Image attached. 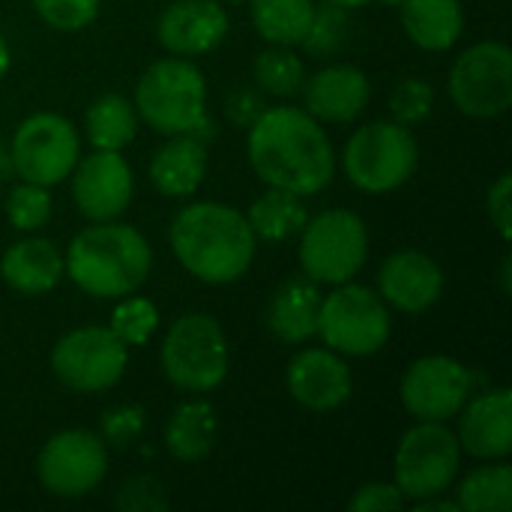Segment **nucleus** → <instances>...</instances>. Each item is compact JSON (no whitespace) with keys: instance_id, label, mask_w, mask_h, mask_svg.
Wrapping results in <instances>:
<instances>
[{"instance_id":"nucleus-27","label":"nucleus","mask_w":512,"mask_h":512,"mask_svg":"<svg viewBox=\"0 0 512 512\" xmlns=\"http://www.w3.org/2000/svg\"><path fill=\"white\" fill-rule=\"evenodd\" d=\"M315 15L312 0H252V24L270 45H300Z\"/></svg>"},{"instance_id":"nucleus-36","label":"nucleus","mask_w":512,"mask_h":512,"mask_svg":"<svg viewBox=\"0 0 512 512\" xmlns=\"http://www.w3.org/2000/svg\"><path fill=\"white\" fill-rule=\"evenodd\" d=\"M33 9L48 27L72 33V30L87 27L96 18L99 0H33Z\"/></svg>"},{"instance_id":"nucleus-34","label":"nucleus","mask_w":512,"mask_h":512,"mask_svg":"<svg viewBox=\"0 0 512 512\" xmlns=\"http://www.w3.org/2000/svg\"><path fill=\"white\" fill-rule=\"evenodd\" d=\"M432 102H435V93L423 78H405V81H399V87L390 96V114L396 123L414 126L429 117Z\"/></svg>"},{"instance_id":"nucleus-14","label":"nucleus","mask_w":512,"mask_h":512,"mask_svg":"<svg viewBox=\"0 0 512 512\" xmlns=\"http://www.w3.org/2000/svg\"><path fill=\"white\" fill-rule=\"evenodd\" d=\"M471 387L474 378L471 369H465V363L444 354H429L408 366L399 393L411 417L447 423L459 417V411L471 399Z\"/></svg>"},{"instance_id":"nucleus-10","label":"nucleus","mask_w":512,"mask_h":512,"mask_svg":"<svg viewBox=\"0 0 512 512\" xmlns=\"http://www.w3.org/2000/svg\"><path fill=\"white\" fill-rule=\"evenodd\" d=\"M12 171L39 186H54L66 180L78 162V132L75 126L54 114L39 111L30 114L12 135Z\"/></svg>"},{"instance_id":"nucleus-16","label":"nucleus","mask_w":512,"mask_h":512,"mask_svg":"<svg viewBox=\"0 0 512 512\" xmlns=\"http://www.w3.org/2000/svg\"><path fill=\"white\" fill-rule=\"evenodd\" d=\"M351 369L330 348H306L288 363V393L309 411H336L351 396Z\"/></svg>"},{"instance_id":"nucleus-35","label":"nucleus","mask_w":512,"mask_h":512,"mask_svg":"<svg viewBox=\"0 0 512 512\" xmlns=\"http://www.w3.org/2000/svg\"><path fill=\"white\" fill-rule=\"evenodd\" d=\"M144 423H147L144 420V408H138V405H117V408L102 414L99 438L105 441V447L126 450V447H132L144 435Z\"/></svg>"},{"instance_id":"nucleus-31","label":"nucleus","mask_w":512,"mask_h":512,"mask_svg":"<svg viewBox=\"0 0 512 512\" xmlns=\"http://www.w3.org/2000/svg\"><path fill=\"white\" fill-rule=\"evenodd\" d=\"M348 39H351V15H348V9L327 0L321 6H315L309 33H306V39L300 45H306V51L315 54V57H333L348 45Z\"/></svg>"},{"instance_id":"nucleus-18","label":"nucleus","mask_w":512,"mask_h":512,"mask_svg":"<svg viewBox=\"0 0 512 512\" xmlns=\"http://www.w3.org/2000/svg\"><path fill=\"white\" fill-rule=\"evenodd\" d=\"M384 303L402 312H426L444 294V273L435 258L417 249L393 252L378 273Z\"/></svg>"},{"instance_id":"nucleus-41","label":"nucleus","mask_w":512,"mask_h":512,"mask_svg":"<svg viewBox=\"0 0 512 512\" xmlns=\"http://www.w3.org/2000/svg\"><path fill=\"white\" fill-rule=\"evenodd\" d=\"M417 510L420 512H459L462 507L456 501H444V498H426V501H417Z\"/></svg>"},{"instance_id":"nucleus-29","label":"nucleus","mask_w":512,"mask_h":512,"mask_svg":"<svg viewBox=\"0 0 512 512\" xmlns=\"http://www.w3.org/2000/svg\"><path fill=\"white\" fill-rule=\"evenodd\" d=\"M456 504L471 512H510L512 510V468L498 462L471 471L459 489Z\"/></svg>"},{"instance_id":"nucleus-24","label":"nucleus","mask_w":512,"mask_h":512,"mask_svg":"<svg viewBox=\"0 0 512 512\" xmlns=\"http://www.w3.org/2000/svg\"><path fill=\"white\" fill-rule=\"evenodd\" d=\"M402 24L420 48L447 51L459 42L465 15L459 0H402Z\"/></svg>"},{"instance_id":"nucleus-42","label":"nucleus","mask_w":512,"mask_h":512,"mask_svg":"<svg viewBox=\"0 0 512 512\" xmlns=\"http://www.w3.org/2000/svg\"><path fill=\"white\" fill-rule=\"evenodd\" d=\"M12 174V156H9V147L0 141V183Z\"/></svg>"},{"instance_id":"nucleus-32","label":"nucleus","mask_w":512,"mask_h":512,"mask_svg":"<svg viewBox=\"0 0 512 512\" xmlns=\"http://www.w3.org/2000/svg\"><path fill=\"white\" fill-rule=\"evenodd\" d=\"M159 327V312L150 300L144 297H120L114 315H111V333L129 348V345H144Z\"/></svg>"},{"instance_id":"nucleus-45","label":"nucleus","mask_w":512,"mask_h":512,"mask_svg":"<svg viewBox=\"0 0 512 512\" xmlns=\"http://www.w3.org/2000/svg\"><path fill=\"white\" fill-rule=\"evenodd\" d=\"M333 3H339V6H345V9H357V6H366V3H372V0H333Z\"/></svg>"},{"instance_id":"nucleus-8","label":"nucleus","mask_w":512,"mask_h":512,"mask_svg":"<svg viewBox=\"0 0 512 512\" xmlns=\"http://www.w3.org/2000/svg\"><path fill=\"white\" fill-rule=\"evenodd\" d=\"M462 462L459 438L435 420H420L411 426L399 447L393 462V483L405 495V501H426L435 495H444Z\"/></svg>"},{"instance_id":"nucleus-13","label":"nucleus","mask_w":512,"mask_h":512,"mask_svg":"<svg viewBox=\"0 0 512 512\" xmlns=\"http://www.w3.org/2000/svg\"><path fill=\"white\" fill-rule=\"evenodd\" d=\"M36 474L45 492L57 498H81L108 474L105 441L87 429H66L45 441L36 459Z\"/></svg>"},{"instance_id":"nucleus-20","label":"nucleus","mask_w":512,"mask_h":512,"mask_svg":"<svg viewBox=\"0 0 512 512\" xmlns=\"http://www.w3.org/2000/svg\"><path fill=\"white\" fill-rule=\"evenodd\" d=\"M369 78L348 63L327 66L306 81V111L324 123H351L369 105Z\"/></svg>"},{"instance_id":"nucleus-12","label":"nucleus","mask_w":512,"mask_h":512,"mask_svg":"<svg viewBox=\"0 0 512 512\" xmlns=\"http://www.w3.org/2000/svg\"><path fill=\"white\" fill-rule=\"evenodd\" d=\"M450 96L468 117H498L512 105V51L504 42H477L450 69Z\"/></svg>"},{"instance_id":"nucleus-5","label":"nucleus","mask_w":512,"mask_h":512,"mask_svg":"<svg viewBox=\"0 0 512 512\" xmlns=\"http://www.w3.org/2000/svg\"><path fill=\"white\" fill-rule=\"evenodd\" d=\"M390 330L393 321L384 297L366 285L342 282L336 285V291L321 297L315 336H321L324 345L336 354H348V357L378 354L387 345Z\"/></svg>"},{"instance_id":"nucleus-4","label":"nucleus","mask_w":512,"mask_h":512,"mask_svg":"<svg viewBox=\"0 0 512 512\" xmlns=\"http://www.w3.org/2000/svg\"><path fill=\"white\" fill-rule=\"evenodd\" d=\"M138 114L162 135H210L207 84L195 63L165 57L147 66L135 87Z\"/></svg>"},{"instance_id":"nucleus-38","label":"nucleus","mask_w":512,"mask_h":512,"mask_svg":"<svg viewBox=\"0 0 512 512\" xmlns=\"http://www.w3.org/2000/svg\"><path fill=\"white\" fill-rule=\"evenodd\" d=\"M405 507V495L396 483H366L348 501L351 512H399Z\"/></svg>"},{"instance_id":"nucleus-44","label":"nucleus","mask_w":512,"mask_h":512,"mask_svg":"<svg viewBox=\"0 0 512 512\" xmlns=\"http://www.w3.org/2000/svg\"><path fill=\"white\" fill-rule=\"evenodd\" d=\"M501 279H504V291L510 294V258H504V267H501Z\"/></svg>"},{"instance_id":"nucleus-17","label":"nucleus","mask_w":512,"mask_h":512,"mask_svg":"<svg viewBox=\"0 0 512 512\" xmlns=\"http://www.w3.org/2000/svg\"><path fill=\"white\" fill-rule=\"evenodd\" d=\"M228 33V12L219 0H174L156 24L159 42L177 57L213 51Z\"/></svg>"},{"instance_id":"nucleus-39","label":"nucleus","mask_w":512,"mask_h":512,"mask_svg":"<svg viewBox=\"0 0 512 512\" xmlns=\"http://www.w3.org/2000/svg\"><path fill=\"white\" fill-rule=\"evenodd\" d=\"M486 210H489V219L492 225L498 228V234L504 240H510L512 234V174L504 171L492 186H489V195H486Z\"/></svg>"},{"instance_id":"nucleus-43","label":"nucleus","mask_w":512,"mask_h":512,"mask_svg":"<svg viewBox=\"0 0 512 512\" xmlns=\"http://www.w3.org/2000/svg\"><path fill=\"white\" fill-rule=\"evenodd\" d=\"M9 72V45L3 42V36H0V78Z\"/></svg>"},{"instance_id":"nucleus-6","label":"nucleus","mask_w":512,"mask_h":512,"mask_svg":"<svg viewBox=\"0 0 512 512\" xmlns=\"http://www.w3.org/2000/svg\"><path fill=\"white\" fill-rule=\"evenodd\" d=\"M162 372L180 390H216L228 375V339L219 321L201 312L177 318L162 342Z\"/></svg>"},{"instance_id":"nucleus-22","label":"nucleus","mask_w":512,"mask_h":512,"mask_svg":"<svg viewBox=\"0 0 512 512\" xmlns=\"http://www.w3.org/2000/svg\"><path fill=\"white\" fill-rule=\"evenodd\" d=\"M207 174V147L195 135H171L153 153L150 180L168 198H189Z\"/></svg>"},{"instance_id":"nucleus-40","label":"nucleus","mask_w":512,"mask_h":512,"mask_svg":"<svg viewBox=\"0 0 512 512\" xmlns=\"http://www.w3.org/2000/svg\"><path fill=\"white\" fill-rule=\"evenodd\" d=\"M264 111V102L258 93L252 90H237L231 99H228V117L237 123V126H252Z\"/></svg>"},{"instance_id":"nucleus-9","label":"nucleus","mask_w":512,"mask_h":512,"mask_svg":"<svg viewBox=\"0 0 512 512\" xmlns=\"http://www.w3.org/2000/svg\"><path fill=\"white\" fill-rule=\"evenodd\" d=\"M300 240V267L309 279L321 285L351 282L369 255V234L357 213L324 210L306 219Z\"/></svg>"},{"instance_id":"nucleus-23","label":"nucleus","mask_w":512,"mask_h":512,"mask_svg":"<svg viewBox=\"0 0 512 512\" xmlns=\"http://www.w3.org/2000/svg\"><path fill=\"white\" fill-rule=\"evenodd\" d=\"M0 276L18 294H45L63 276V258L51 240L27 237L12 243L0 258Z\"/></svg>"},{"instance_id":"nucleus-21","label":"nucleus","mask_w":512,"mask_h":512,"mask_svg":"<svg viewBox=\"0 0 512 512\" xmlns=\"http://www.w3.org/2000/svg\"><path fill=\"white\" fill-rule=\"evenodd\" d=\"M318 309H321V291L318 282L303 276L285 279L267 306V327L270 333L285 345H303L318 330Z\"/></svg>"},{"instance_id":"nucleus-7","label":"nucleus","mask_w":512,"mask_h":512,"mask_svg":"<svg viewBox=\"0 0 512 512\" xmlns=\"http://www.w3.org/2000/svg\"><path fill=\"white\" fill-rule=\"evenodd\" d=\"M420 147L408 126L402 123H369L357 129L345 147L348 180L372 195H384L408 183L417 171Z\"/></svg>"},{"instance_id":"nucleus-25","label":"nucleus","mask_w":512,"mask_h":512,"mask_svg":"<svg viewBox=\"0 0 512 512\" xmlns=\"http://www.w3.org/2000/svg\"><path fill=\"white\" fill-rule=\"evenodd\" d=\"M216 411L204 399H192L174 408L165 426V447L177 462H201L216 444Z\"/></svg>"},{"instance_id":"nucleus-26","label":"nucleus","mask_w":512,"mask_h":512,"mask_svg":"<svg viewBox=\"0 0 512 512\" xmlns=\"http://www.w3.org/2000/svg\"><path fill=\"white\" fill-rule=\"evenodd\" d=\"M306 219H309V213H306L300 195H294L288 189H276V186H270L246 213L252 234L267 243H279V240L300 234Z\"/></svg>"},{"instance_id":"nucleus-11","label":"nucleus","mask_w":512,"mask_h":512,"mask_svg":"<svg viewBox=\"0 0 512 512\" xmlns=\"http://www.w3.org/2000/svg\"><path fill=\"white\" fill-rule=\"evenodd\" d=\"M51 369L75 393H105L126 372V345L111 327H81L54 345Z\"/></svg>"},{"instance_id":"nucleus-33","label":"nucleus","mask_w":512,"mask_h":512,"mask_svg":"<svg viewBox=\"0 0 512 512\" xmlns=\"http://www.w3.org/2000/svg\"><path fill=\"white\" fill-rule=\"evenodd\" d=\"M6 216L18 231H36L51 219V195L48 186L21 180L6 201Z\"/></svg>"},{"instance_id":"nucleus-2","label":"nucleus","mask_w":512,"mask_h":512,"mask_svg":"<svg viewBox=\"0 0 512 512\" xmlns=\"http://www.w3.org/2000/svg\"><path fill=\"white\" fill-rule=\"evenodd\" d=\"M171 249L195 279L228 285L252 267L255 234L240 210L219 201H198L174 216Z\"/></svg>"},{"instance_id":"nucleus-1","label":"nucleus","mask_w":512,"mask_h":512,"mask_svg":"<svg viewBox=\"0 0 512 512\" xmlns=\"http://www.w3.org/2000/svg\"><path fill=\"white\" fill-rule=\"evenodd\" d=\"M249 165L255 174L276 189L294 195H315L330 186L336 156L321 123L300 108L279 105L264 108L249 126Z\"/></svg>"},{"instance_id":"nucleus-37","label":"nucleus","mask_w":512,"mask_h":512,"mask_svg":"<svg viewBox=\"0 0 512 512\" xmlns=\"http://www.w3.org/2000/svg\"><path fill=\"white\" fill-rule=\"evenodd\" d=\"M114 504L123 512H162L168 510L165 489L153 477H135L120 486Z\"/></svg>"},{"instance_id":"nucleus-46","label":"nucleus","mask_w":512,"mask_h":512,"mask_svg":"<svg viewBox=\"0 0 512 512\" xmlns=\"http://www.w3.org/2000/svg\"><path fill=\"white\" fill-rule=\"evenodd\" d=\"M387 3H402V0H387Z\"/></svg>"},{"instance_id":"nucleus-15","label":"nucleus","mask_w":512,"mask_h":512,"mask_svg":"<svg viewBox=\"0 0 512 512\" xmlns=\"http://www.w3.org/2000/svg\"><path fill=\"white\" fill-rule=\"evenodd\" d=\"M72 198L81 216L90 222L117 219L135 192L132 168L120 156V150H96L75 162L72 168Z\"/></svg>"},{"instance_id":"nucleus-3","label":"nucleus","mask_w":512,"mask_h":512,"mask_svg":"<svg viewBox=\"0 0 512 512\" xmlns=\"http://www.w3.org/2000/svg\"><path fill=\"white\" fill-rule=\"evenodd\" d=\"M153 267V252L132 225L99 222L72 237L63 273L90 297L120 300L138 291Z\"/></svg>"},{"instance_id":"nucleus-19","label":"nucleus","mask_w":512,"mask_h":512,"mask_svg":"<svg viewBox=\"0 0 512 512\" xmlns=\"http://www.w3.org/2000/svg\"><path fill=\"white\" fill-rule=\"evenodd\" d=\"M459 447L474 459H507L512 453V393L495 387L468 399L459 411Z\"/></svg>"},{"instance_id":"nucleus-30","label":"nucleus","mask_w":512,"mask_h":512,"mask_svg":"<svg viewBox=\"0 0 512 512\" xmlns=\"http://www.w3.org/2000/svg\"><path fill=\"white\" fill-rule=\"evenodd\" d=\"M252 75L261 90L273 96H294L303 87V63L285 45H270L255 57Z\"/></svg>"},{"instance_id":"nucleus-28","label":"nucleus","mask_w":512,"mask_h":512,"mask_svg":"<svg viewBox=\"0 0 512 512\" xmlns=\"http://www.w3.org/2000/svg\"><path fill=\"white\" fill-rule=\"evenodd\" d=\"M84 129H87V141L96 150H123L138 132L135 105H129V99L117 93H105L87 108Z\"/></svg>"}]
</instances>
